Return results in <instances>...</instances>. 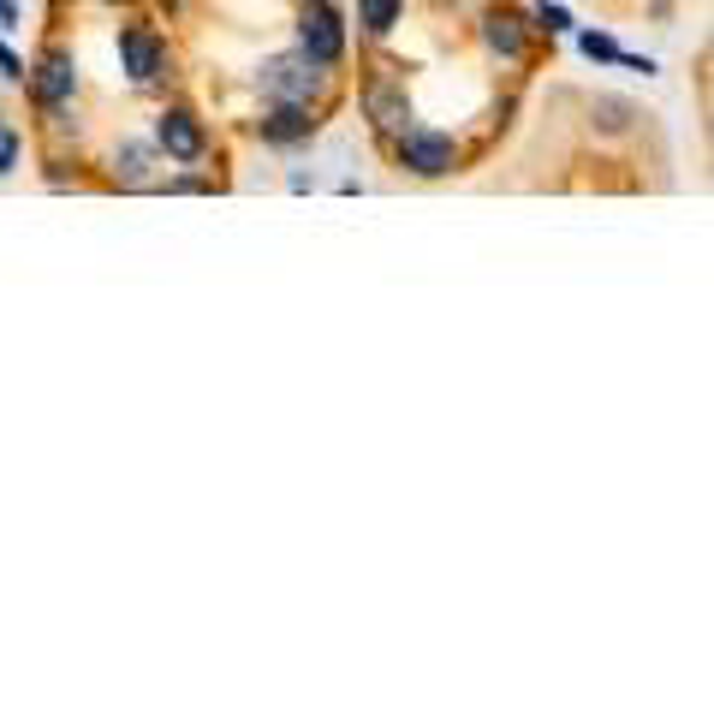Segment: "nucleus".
I'll return each instance as SVG.
<instances>
[{
    "label": "nucleus",
    "mask_w": 714,
    "mask_h": 714,
    "mask_svg": "<svg viewBox=\"0 0 714 714\" xmlns=\"http://www.w3.org/2000/svg\"><path fill=\"white\" fill-rule=\"evenodd\" d=\"M322 84H328V66H316L310 54H281V61L256 72V90L268 101H304V108L322 96Z\"/></svg>",
    "instance_id": "1"
},
{
    "label": "nucleus",
    "mask_w": 714,
    "mask_h": 714,
    "mask_svg": "<svg viewBox=\"0 0 714 714\" xmlns=\"http://www.w3.org/2000/svg\"><path fill=\"white\" fill-rule=\"evenodd\" d=\"M542 24H548V31H572V12H565V7H548V0H542Z\"/></svg>",
    "instance_id": "15"
},
{
    "label": "nucleus",
    "mask_w": 714,
    "mask_h": 714,
    "mask_svg": "<svg viewBox=\"0 0 714 714\" xmlns=\"http://www.w3.org/2000/svg\"><path fill=\"white\" fill-rule=\"evenodd\" d=\"M155 143H162V150L173 155V162H202V150H209V138H202V125L191 120V113L185 108H167L162 120H155Z\"/></svg>",
    "instance_id": "4"
},
{
    "label": "nucleus",
    "mask_w": 714,
    "mask_h": 714,
    "mask_svg": "<svg viewBox=\"0 0 714 714\" xmlns=\"http://www.w3.org/2000/svg\"><path fill=\"white\" fill-rule=\"evenodd\" d=\"M72 90H78V72H72V61H66L61 48L42 54V66H36V101H42V108H66Z\"/></svg>",
    "instance_id": "6"
},
{
    "label": "nucleus",
    "mask_w": 714,
    "mask_h": 714,
    "mask_svg": "<svg viewBox=\"0 0 714 714\" xmlns=\"http://www.w3.org/2000/svg\"><path fill=\"white\" fill-rule=\"evenodd\" d=\"M483 42L494 54H506V61H518V54H524V31H518L513 12H488V19H483Z\"/></svg>",
    "instance_id": "9"
},
{
    "label": "nucleus",
    "mask_w": 714,
    "mask_h": 714,
    "mask_svg": "<svg viewBox=\"0 0 714 714\" xmlns=\"http://www.w3.org/2000/svg\"><path fill=\"white\" fill-rule=\"evenodd\" d=\"M0 72H7V78H24V66L12 61V48H0Z\"/></svg>",
    "instance_id": "16"
},
{
    "label": "nucleus",
    "mask_w": 714,
    "mask_h": 714,
    "mask_svg": "<svg viewBox=\"0 0 714 714\" xmlns=\"http://www.w3.org/2000/svg\"><path fill=\"white\" fill-rule=\"evenodd\" d=\"M19 167V131H12V120H0V173Z\"/></svg>",
    "instance_id": "13"
},
{
    "label": "nucleus",
    "mask_w": 714,
    "mask_h": 714,
    "mask_svg": "<svg viewBox=\"0 0 714 714\" xmlns=\"http://www.w3.org/2000/svg\"><path fill=\"white\" fill-rule=\"evenodd\" d=\"M120 54H125V72H131L138 84H155V78H162V66H167L162 42H155L150 31H125V36H120Z\"/></svg>",
    "instance_id": "8"
},
{
    "label": "nucleus",
    "mask_w": 714,
    "mask_h": 714,
    "mask_svg": "<svg viewBox=\"0 0 714 714\" xmlns=\"http://www.w3.org/2000/svg\"><path fill=\"white\" fill-rule=\"evenodd\" d=\"M399 167H411L417 179H441V173L459 167V150L447 131H422V125H405L399 131Z\"/></svg>",
    "instance_id": "3"
},
{
    "label": "nucleus",
    "mask_w": 714,
    "mask_h": 714,
    "mask_svg": "<svg viewBox=\"0 0 714 714\" xmlns=\"http://www.w3.org/2000/svg\"><path fill=\"white\" fill-rule=\"evenodd\" d=\"M578 42H584V54H590V61H619V42H614V36H595V31H584Z\"/></svg>",
    "instance_id": "12"
},
{
    "label": "nucleus",
    "mask_w": 714,
    "mask_h": 714,
    "mask_svg": "<svg viewBox=\"0 0 714 714\" xmlns=\"http://www.w3.org/2000/svg\"><path fill=\"white\" fill-rule=\"evenodd\" d=\"M363 108H370V120L382 131H405L411 120V108H405V84L399 78H375L370 90H363Z\"/></svg>",
    "instance_id": "5"
},
{
    "label": "nucleus",
    "mask_w": 714,
    "mask_h": 714,
    "mask_svg": "<svg viewBox=\"0 0 714 714\" xmlns=\"http://www.w3.org/2000/svg\"><path fill=\"white\" fill-rule=\"evenodd\" d=\"M298 54H310L316 66H340L345 19H340L333 0H304V12H298Z\"/></svg>",
    "instance_id": "2"
},
{
    "label": "nucleus",
    "mask_w": 714,
    "mask_h": 714,
    "mask_svg": "<svg viewBox=\"0 0 714 714\" xmlns=\"http://www.w3.org/2000/svg\"><path fill=\"white\" fill-rule=\"evenodd\" d=\"M120 162H125V179H131V185H143V150H138V143H125Z\"/></svg>",
    "instance_id": "14"
},
{
    "label": "nucleus",
    "mask_w": 714,
    "mask_h": 714,
    "mask_svg": "<svg viewBox=\"0 0 714 714\" xmlns=\"http://www.w3.org/2000/svg\"><path fill=\"white\" fill-rule=\"evenodd\" d=\"M162 7H179V0H162Z\"/></svg>",
    "instance_id": "18"
},
{
    "label": "nucleus",
    "mask_w": 714,
    "mask_h": 714,
    "mask_svg": "<svg viewBox=\"0 0 714 714\" xmlns=\"http://www.w3.org/2000/svg\"><path fill=\"white\" fill-rule=\"evenodd\" d=\"M358 24L370 36H387L399 24V0H358Z\"/></svg>",
    "instance_id": "10"
},
{
    "label": "nucleus",
    "mask_w": 714,
    "mask_h": 714,
    "mask_svg": "<svg viewBox=\"0 0 714 714\" xmlns=\"http://www.w3.org/2000/svg\"><path fill=\"white\" fill-rule=\"evenodd\" d=\"M12 24H19V7H12V0H0V31H12Z\"/></svg>",
    "instance_id": "17"
},
{
    "label": "nucleus",
    "mask_w": 714,
    "mask_h": 714,
    "mask_svg": "<svg viewBox=\"0 0 714 714\" xmlns=\"http://www.w3.org/2000/svg\"><path fill=\"white\" fill-rule=\"evenodd\" d=\"M595 125H602V131H625V125H631V101H619V96H595Z\"/></svg>",
    "instance_id": "11"
},
{
    "label": "nucleus",
    "mask_w": 714,
    "mask_h": 714,
    "mask_svg": "<svg viewBox=\"0 0 714 714\" xmlns=\"http://www.w3.org/2000/svg\"><path fill=\"white\" fill-rule=\"evenodd\" d=\"M316 138V120L304 101H274V113L262 120V143H304Z\"/></svg>",
    "instance_id": "7"
}]
</instances>
